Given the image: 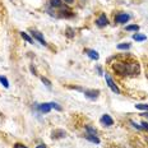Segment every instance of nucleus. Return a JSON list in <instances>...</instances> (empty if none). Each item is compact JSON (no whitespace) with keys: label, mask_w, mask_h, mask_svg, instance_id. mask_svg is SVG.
Instances as JSON below:
<instances>
[{"label":"nucleus","mask_w":148,"mask_h":148,"mask_svg":"<svg viewBox=\"0 0 148 148\" xmlns=\"http://www.w3.org/2000/svg\"><path fill=\"white\" fill-rule=\"evenodd\" d=\"M13 148H28V147L24 146V144H22V143H15Z\"/></svg>","instance_id":"5701e85b"},{"label":"nucleus","mask_w":148,"mask_h":148,"mask_svg":"<svg viewBox=\"0 0 148 148\" xmlns=\"http://www.w3.org/2000/svg\"><path fill=\"white\" fill-rule=\"evenodd\" d=\"M140 115H143V116H147V118H148V111H146V112H144V114H140Z\"/></svg>","instance_id":"cd10ccee"},{"label":"nucleus","mask_w":148,"mask_h":148,"mask_svg":"<svg viewBox=\"0 0 148 148\" xmlns=\"http://www.w3.org/2000/svg\"><path fill=\"white\" fill-rule=\"evenodd\" d=\"M66 137V132H64L63 129H56L51 133L52 139H60V138H65Z\"/></svg>","instance_id":"1a4fd4ad"},{"label":"nucleus","mask_w":148,"mask_h":148,"mask_svg":"<svg viewBox=\"0 0 148 148\" xmlns=\"http://www.w3.org/2000/svg\"><path fill=\"white\" fill-rule=\"evenodd\" d=\"M84 52L88 55L89 59H92V60H98V59H100V55H98V52L96 50H92V49H86Z\"/></svg>","instance_id":"9d476101"},{"label":"nucleus","mask_w":148,"mask_h":148,"mask_svg":"<svg viewBox=\"0 0 148 148\" xmlns=\"http://www.w3.org/2000/svg\"><path fill=\"white\" fill-rule=\"evenodd\" d=\"M133 40H135V41H146L147 40V37L144 36V35H140V33H134L133 35Z\"/></svg>","instance_id":"ddd939ff"},{"label":"nucleus","mask_w":148,"mask_h":148,"mask_svg":"<svg viewBox=\"0 0 148 148\" xmlns=\"http://www.w3.org/2000/svg\"><path fill=\"white\" fill-rule=\"evenodd\" d=\"M64 1L68 3V4H73V1H74V0H64Z\"/></svg>","instance_id":"bb28decb"},{"label":"nucleus","mask_w":148,"mask_h":148,"mask_svg":"<svg viewBox=\"0 0 148 148\" xmlns=\"http://www.w3.org/2000/svg\"><path fill=\"white\" fill-rule=\"evenodd\" d=\"M146 140H147V142H148V137H146Z\"/></svg>","instance_id":"c85d7f7f"},{"label":"nucleus","mask_w":148,"mask_h":148,"mask_svg":"<svg viewBox=\"0 0 148 148\" xmlns=\"http://www.w3.org/2000/svg\"><path fill=\"white\" fill-rule=\"evenodd\" d=\"M118 49H119V50H129V49H130V44H129V42H125V44H119Z\"/></svg>","instance_id":"f3484780"},{"label":"nucleus","mask_w":148,"mask_h":148,"mask_svg":"<svg viewBox=\"0 0 148 148\" xmlns=\"http://www.w3.org/2000/svg\"><path fill=\"white\" fill-rule=\"evenodd\" d=\"M120 75H135V74L139 73V65L138 63H118L112 66Z\"/></svg>","instance_id":"f257e3e1"},{"label":"nucleus","mask_w":148,"mask_h":148,"mask_svg":"<svg viewBox=\"0 0 148 148\" xmlns=\"http://www.w3.org/2000/svg\"><path fill=\"white\" fill-rule=\"evenodd\" d=\"M51 105V109H56L58 111H61V106H59V103H56V102H50Z\"/></svg>","instance_id":"412c9836"},{"label":"nucleus","mask_w":148,"mask_h":148,"mask_svg":"<svg viewBox=\"0 0 148 148\" xmlns=\"http://www.w3.org/2000/svg\"><path fill=\"white\" fill-rule=\"evenodd\" d=\"M0 83L4 86V88H9V81L7 79V77L0 75Z\"/></svg>","instance_id":"2eb2a0df"},{"label":"nucleus","mask_w":148,"mask_h":148,"mask_svg":"<svg viewBox=\"0 0 148 148\" xmlns=\"http://www.w3.org/2000/svg\"><path fill=\"white\" fill-rule=\"evenodd\" d=\"M140 129H142V130L148 132V123H146V121L142 123V124H140Z\"/></svg>","instance_id":"4be33fe9"},{"label":"nucleus","mask_w":148,"mask_h":148,"mask_svg":"<svg viewBox=\"0 0 148 148\" xmlns=\"http://www.w3.org/2000/svg\"><path fill=\"white\" fill-rule=\"evenodd\" d=\"M31 35H32V37H35L37 41H40V44H41V45H44V46L47 45L41 32H38V31H36V29H32V31H31Z\"/></svg>","instance_id":"423d86ee"},{"label":"nucleus","mask_w":148,"mask_h":148,"mask_svg":"<svg viewBox=\"0 0 148 148\" xmlns=\"http://www.w3.org/2000/svg\"><path fill=\"white\" fill-rule=\"evenodd\" d=\"M21 36H22V38H23V40H26V41L28 42V44H33L32 37H29L27 32H23V31H22V32H21Z\"/></svg>","instance_id":"4468645a"},{"label":"nucleus","mask_w":148,"mask_h":148,"mask_svg":"<svg viewBox=\"0 0 148 148\" xmlns=\"http://www.w3.org/2000/svg\"><path fill=\"white\" fill-rule=\"evenodd\" d=\"M129 21H130V15H129L128 13H119V14L115 17V22L119 23V24L128 23Z\"/></svg>","instance_id":"20e7f679"},{"label":"nucleus","mask_w":148,"mask_h":148,"mask_svg":"<svg viewBox=\"0 0 148 148\" xmlns=\"http://www.w3.org/2000/svg\"><path fill=\"white\" fill-rule=\"evenodd\" d=\"M96 24L100 27V28H102V27H106L107 24H109V19L106 18V15H105V14H101L100 17L96 19Z\"/></svg>","instance_id":"6e6552de"},{"label":"nucleus","mask_w":148,"mask_h":148,"mask_svg":"<svg viewBox=\"0 0 148 148\" xmlns=\"http://www.w3.org/2000/svg\"><path fill=\"white\" fill-rule=\"evenodd\" d=\"M86 139L89 140V142H92V143H95V144H100L101 143V140L97 138V135H86Z\"/></svg>","instance_id":"9b49d317"},{"label":"nucleus","mask_w":148,"mask_h":148,"mask_svg":"<svg viewBox=\"0 0 148 148\" xmlns=\"http://www.w3.org/2000/svg\"><path fill=\"white\" fill-rule=\"evenodd\" d=\"M84 96L88 98V100H97L98 96H100V91L98 89H84Z\"/></svg>","instance_id":"7ed1b4c3"},{"label":"nucleus","mask_w":148,"mask_h":148,"mask_svg":"<svg viewBox=\"0 0 148 148\" xmlns=\"http://www.w3.org/2000/svg\"><path fill=\"white\" fill-rule=\"evenodd\" d=\"M86 132L88 135H97V130L91 125H86Z\"/></svg>","instance_id":"f8f14e48"},{"label":"nucleus","mask_w":148,"mask_h":148,"mask_svg":"<svg viewBox=\"0 0 148 148\" xmlns=\"http://www.w3.org/2000/svg\"><path fill=\"white\" fill-rule=\"evenodd\" d=\"M125 29L126 31H133V32H137V31H139V26H138V24H130V26H126Z\"/></svg>","instance_id":"dca6fc26"},{"label":"nucleus","mask_w":148,"mask_h":148,"mask_svg":"<svg viewBox=\"0 0 148 148\" xmlns=\"http://www.w3.org/2000/svg\"><path fill=\"white\" fill-rule=\"evenodd\" d=\"M36 148H46V146H45V144H38Z\"/></svg>","instance_id":"a878e982"},{"label":"nucleus","mask_w":148,"mask_h":148,"mask_svg":"<svg viewBox=\"0 0 148 148\" xmlns=\"http://www.w3.org/2000/svg\"><path fill=\"white\" fill-rule=\"evenodd\" d=\"M105 75V79H106V83H107V86H109V88L111 89V91L114 92V93H116V95H120V89H119V87L115 84V82L111 79V77L107 73H105L103 74Z\"/></svg>","instance_id":"f03ea898"},{"label":"nucleus","mask_w":148,"mask_h":148,"mask_svg":"<svg viewBox=\"0 0 148 148\" xmlns=\"http://www.w3.org/2000/svg\"><path fill=\"white\" fill-rule=\"evenodd\" d=\"M135 109L148 111V105H147V103H137V105H135Z\"/></svg>","instance_id":"6ab92c4d"},{"label":"nucleus","mask_w":148,"mask_h":148,"mask_svg":"<svg viewBox=\"0 0 148 148\" xmlns=\"http://www.w3.org/2000/svg\"><path fill=\"white\" fill-rule=\"evenodd\" d=\"M101 124L102 125H105V126H111L114 124V120H112V118H111L110 115H107V114H103L102 116H101Z\"/></svg>","instance_id":"0eeeda50"},{"label":"nucleus","mask_w":148,"mask_h":148,"mask_svg":"<svg viewBox=\"0 0 148 148\" xmlns=\"http://www.w3.org/2000/svg\"><path fill=\"white\" fill-rule=\"evenodd\" d=\"M130 124H132V125H133V126H134V128H135V129H138V130H142V129H140V125H138V124H137V123H134V121H130Z\"/></svg>","instance_id":"b1692460"},{"label":"nucleus","mask_w":148,"mask_h":148,"mask_svg":"<svg viewBox=\"0 0 148 148\" xmlns=\"http://www.w3.org/2000/svg\"><path fill=\"white\" fill-rule=\"evenodd\" d=\"M50 5L54 8H60L61 7V0H50Z\"/></svg>","instance_id":"a211bd4d"},{"label":"nucleus","mask_w":148,"mask_h":148,"mask_svg":"<svg viewBox=\"0 0 148 148\" xmlns=\"http://www.w3.org/2000/svg\"><path fill=\"white\" fill-rule=\"evenodd\" d=\"M31 72H32L33 74H35V75H37V74H36V69H35V68H33V66H31Z\"/></svg>","instance_id":"393cba45"},{"label":"nucleus","mask_w":148,"mask_h":148,"mask_svg":"<svg viewBox=\"0 0 148 148\" xmlns=\"http://www.w3.org/2000/svg\"><path fill=\"white\" fill-rule=\"evenodd\" d=\"M41 81H42V83H44V84H45L47 88H51V82L49 81L47 78H45V77H41Z\"/></svg>","instance_id":"aec40b11"},{"label":"nucleus","mask_w":148,"mask_h":148,"mask_svg":"<svg viewBox=\"0 0 148 148\" xmlns=\"http://www.w3.org/2000/svg\"><path fill=\"white\" fill-rule=\"evenodd\" d=\"M35 105H36V107L38 109V111L41 114H49L51 111V105H50V102H44V103H40V105L35 103Z\"/></svg>","instance_id":"39448f33"}]
</instances>
